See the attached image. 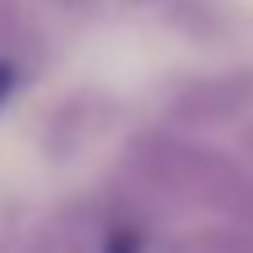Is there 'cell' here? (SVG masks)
Here are the masks:
<instances>
[{
  "mask_svg": "<svg viewBox=\"0 0 253 253\" xmlns=\"http://www.w3.org/2000/svg\"><path fill=\"white\" fill-rule=\"evenodd\" d=\"M14 84H19V61L0 52V103H5L9 94H14Z\"/></svg>",
  "mask_w": 253,
  "mask_h": 253,
  "instance_id": "cell-2",
  "label": "cell"
},
{
  "mask_svg": "<svg viewBox=\"0 0 253 253\" xmlns=\"http://www.w3.org/2000/svg\"><path fill=\"white\" fill-rule=\"evenodd\" d=\"M160 173L173 183V188L192 192V197L211 202V207H220V211H253L249 178L230 160H220V155H211V150L178 145V150H169V160L160 164Z\"/></svg>",
  "mask_w": 253,
  "mask_h": 253,
  "instance_id": "cell-1",
  "label": "cell"
},
{
  "mask_svg": "<svg viewBox=\"0 0 253 253\" xmlns=\"http://www.w3.org/2000/svg\"><path fill=\"white\" fill-rule=\"evenodd\" d=\"M52 5H61V9H89L94 0H52Z\"/></svg>",
  "mask_w": 253,
  "mask_h": 253,
  "instance_id": "cell-3",
  "label": "cell"
}]
</instances>
